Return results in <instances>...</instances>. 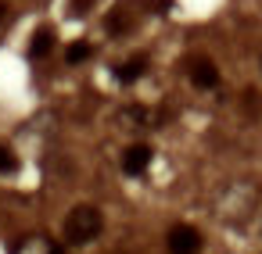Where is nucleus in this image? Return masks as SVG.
<instances>
[{"label": "nucleus", "instance_id": "f257e3e1", "mask_svg": "<svg viewBox=\"0 0 262 254\" xmlns=\"http://www.w3.org/2000/svg\"><path fill=\"white\" fill-rule=\"evenodd\" d=\"M255 208H258V190L251 183H244V179L241 183H230L219 193V200H215V215L223 222H230V225H244L255 215Z\"/></svg>", "mask_w": 262, "mask_h": 254}, {"label": "nucleus", "instance_id": "f03ea898", "mask_svg": "<svg viewBox=\"0 0 262 254\" xmlns=\"http://www.w3.org/2000/svg\"><path fill=\"white\" fill-rule=\"evenodd\" d=\"M61 229H65V240H69V243H90V240L101 236L104 218H101L97 208L79 204V208H72V211L65 215V225H61Z\"/></svg>", "mask_w": 262, "mask_h": 254}, {"label": "nucleus", "instance_id": "7ed1b4c3", "mask_svg": "<svg viewBox=\"0 0 262 254\" xmlns=\"http://www.w3.org/2000/svg\"><path fill=\"white\" fill-rule=\"evenodd\" d=\"M165 247H169V254H198L201 250V233L194 225H172L169 236H165Z\"/></svg>", "mask_w": 262, "mask_h": 254}, {"label": "nucleus", "instance_id": "20e7f679", "mask_svg": "<svg viewBox=\"0 0 262 254\" xmlns=\"http://www.w3.org/2000/svg\"><path fill=\"white\" fill-rule=\"evenodd\" d=\"M190 83L198 86V90H212V86H219V68L212 65V58H190Z\"/></svg>", "mask_w": 262, "mask_h": 254}, {"label": "nucleus", "instance_id": "39448f33", "mask_svg": "<svg viewBox=\"0 0 262 254\" xmlns=\"http://www.w3.org/2000/svg\"><path fill=\"white\" fill-rule=\"evenodd\" d=\"M11 254H65L51 236H40V233H33V236H22L15 247H11Z\"/></svg>", "mask_w": 262, "mask_h": 254}, {"label": "nucleus", "instance_id": "423d86ee", "mask_svg": "<svg viewBox=\"0 0 262 254\" xmlns=\"http://www.w3.org/2000/svg\"><path fill=\"white\" fill-rule=\"evenodd\" d=\"M147 165H151V147L147 143H133L122 154V172L126 175H140V172H147Z\"/></svg>", "mask_w": 262, "mask_h": 254}, {"label": "nucleus", "instance_id": "0eeeda50", "mask_svg": "<svg viewBox=\"0 0 262 254\" xmlns=\"http://www.w3.org/2000/svg\"><path fill=\"white\" fill-rule=\"evenodd\" d=\"M144 72H147V58H144V54H133L129 61L119 65V79H122V83H137Z\"/></svg>", "mask_w": 262, "mask_h": 254}, {"label": "nucleus", "instance_id": "6e6552de", "mask_svg": "<svg viewBox=\"0 0 262 254\" xmlns=\"http://www.w3.org/2000/svg\"><path fill=\"white\" fill-rule=\"evenodd\" d=\"M51 47H54V33H51V29H40V33L33 36V43H29V58H33V61H43V58L51 54Z\"/></svg>", "mask_w": 262, "mask_h": 254}, {"label": "nucleus", "instance_id": "1a4fd4ad", "mask_svg": "<svg viewBox=\"0 0 262 254\" xmlns=\"http://www.w3.org/2000/svg\"><path fill=\"white\" fill-rule=\"evenodd\" d=\"M90 54H94L90 43H69L65 47V61L69 65H83V61H90Z\"/></svg>", "mask_w": 262, "mask_h": 254}, {"label": "nucleus", "instance_id": "9d476101", "mask_svg": "<svg viewBox=\"0 0 262 254\" xmlns=\"http://www.w3.org/2000/svg\"><path fill=\"white\" fill-rule=\"evenodd\" d=\"M15 168V154L8 150V143H0V172H11Z\"/></svg>", "mask_w": 262, "mask_h": 254}]
</instances>
